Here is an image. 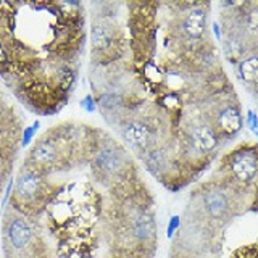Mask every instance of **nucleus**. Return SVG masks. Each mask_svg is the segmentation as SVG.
<instances>
[{
	"instance_id": "obj_1",
	"label": "nucleus",
	"mask_w": 258,
	"mask_h": 258,
	"mask_svg": "<svg viewBox=\"0 0 258 258\" xmlns=\"http://www.w3.org/2000/svg\"><path fill=\"white\" fill-rule=\"evenodd\" d=\"M45 194L44 173L32 166H24L16 177L15 197L12 199V204H15V207H29L32 204H37Z\"/></svg>"
},
{
	"instance_id": "obj_2",
	"label": "nucleus",
	"mask_w": 258,
	"mask_h": 258,
	"mask_svg": "<svg viewBox=\"0 0 258 258\" xmlns=\"http://www.w3.org/2000/svg\"><path fill=\"white\" fill-rule=\"evenodd\" d=\"M228 165L239 182H252L258 174V153L253 147H240L229 153Z\"/></svg>"
},
{
	"instance_id": "obj_3",
	"label": "nucleus",
	"mask_w": 258,
	"mask_h": 258,
	"mask_svg": "<svg viewBox=\"0 0 258 258\" xmlns=\"http://www.w3.org/2000/svg\"><path fill=\"white\" fill-rule=\"evenodd\" d=\"M5 234L8 239V245L12 248L26 250L32 245V239H34V229H32L31 223L23 216H13L10 221L7 223Z\"/></svg>"
},
{
	"instance_id": "obj_4",
	"label": "nucleus",
	"mask_w": 258,
	"mask_h": 258,
	"mask_svg": "<svg viewBox=\"0 0 258 258\" xmlns=\"http://www.w3.org/2000/svg\"><path fill=\"white\" fill-rule=\"evenodd\" d=\"M29 166L39 169V171L45 173L47 168H52L56 160L60 158V152L56 147V142L52 139H42L36 142V145L32 147L29 153Z\"/></svg>"
},
{
	"instance_id": "obj_5",
	"label": "nucleus",
	"mask_w": 258,
	"mask_h": 258,
	"mask_svg": "<svg viewBox=\"0 0 258 258\" xmlns=\"http://www.w3.org/2000/svg\"><path fill=\"white\" fill-rule=\"evenodd\" d=\"M123 152L113 144H105L95 153V166L105 176H115L123 168Z\"/></svg>"
},
{
	"instance_id": "obj_6",
	"label": "nucleus",
	"mask_w": 258,
	"mask_h": 258,
	"mask_svg": "<svg viewBox=\"0 0 258 258\" xmlns=\"http://www.w3.org/2000/svg\"><path fill=\"white\" fill-rule=\"evenodd\" d=\"M190 144L196 150L202 153H208L218 145V136L212 126L197 124L190 131Z\"/></svg>"
},
{
	"instance_id": "obj_7",
	"label": "nucleus",
	"mask_w": 258,
	"mask_h": 258,
	"mask_svg": "<svg viewBox=\"0 0 258 258\" xmlns=\"http://www.w3.org/2000/svg\"><path fill=\"white\" fill-rule=\"evenodd\" d=\"M131 234L136 240L139 242H152L157 237V224L153 220V215L149 212H144L141 215L134 216L131 223Z\"/></svg>"
},
{
	"instance_id": "obj_8",
	"label": "nucleus",
	"mask_w": 258,
	"mask_h": 258,
	"mask_svg": "<svg viewBox=\"0 0 258 258\" xmlns=\"http://www.w3.org/2000/svg\"><path fill=\"white\" fill-rule=\"evenodd\" d=\"M123 139L129 145H133V147L145 149L152 139V127L142 123V121H133V123L124 126Z\"/></svg>"
},
{
	"instance_id": "obj_9",
	"label": "nucleus",
	"mask_w": 258,
	"mask_h": 258,
	"mask_svg": "<svg viewBox=\"0 0 258 258\" xmlns=\"http://www.w3.org/2000/svg\"><path fill=\"white\" fill-rule=\"evenodd\" d=\"M204 207L210 218L221 220L229 210V200L224 192L218 189H210L204 194Z\"/></svg>"
},
{
	"instance_id": "obj_10",
	"label": "nucleus",
	"mask_w": 258,
	"mask_h": 258,
	"mask_svg": "<svg viewBox=\"0 0 258 258\" xmlns=\"http://www.w3.org/2000/svg\"><path fill=\"white\" fill-rule=\"evenodd\" d=\"M216 124H218L220 131L224 136L232 137V136H236L240 131L242 124H244V123H242L240 111L236 107H231V105H228V107L221 108L220 113H218Z\"/></svg>"
},
{
	"instance_id": "obj_11",
	"label": "nucleus",
	"mask_w": 258,
	"mask_h": 258,
	"mask_svg": "<svg viewBox=\"0 0 258 258\" xmlns=\"http://www.w3.org/2000/svg\"><path fill=\"white\" fill-rule=\"evenodd\" d=\"M115 44L113 29L108 23H95L91 28V45L95 53H107Z\"/></svg>"
},
{
	"instance_id": "obj_12",
	"label": "nucleus",
	"mask_w": 258,
	"mask_h": 258,
	"mask_svg": "<svg viewBox=\"0 0 258 258\" xmlns=\"http://www.w3.org/2000/svg\"><path fill=\"white\" fill-rule=\"evenodd\" d=\"M205 24H207V12L202 7L194 8L189 12L182 21V32L187 39L197 40L204 36L205 32Z\"/></svg>"
},
{
	"instance_id": "obj_13",
	"label": "nucleus",
	"mask_w": 258,
	"mask_h": 258,
	"mask_svg": "<svg viewBox=\"0 0 258 258\" xmlns=\"http://www.w3.org/2000/svg\"><path fill=\"white\" fill-rule=\"evenodd\" d=\"M240 76L245 83L258 84V56H248L240 63Z\"/></svg>"
},
{
	"instance_id": "obj_14",
	"label": "nucleus",
	"mask_w": 258,
	"mask_h": 258,
	"mask_svg": "<svg viewBox=\"0 0 258 258\" xmlns=\"http://www.w3.org/2000/svg\"><path fill=\"white\" fill-rule=\"evenodd\" d=\"M39 127H40V121L39 119H36L31 126H26V129L23 131V139H21V145H23V147H28V145L32 142L36 133L39 131Z\"/></svg>"
},
{
	"instance_id": "obj_15",
	"label": "nucleus",
	"mask_w": 258,
	"mask_h": 258,
	"mask_svg": "<svg viewBox=\"0 0 258 258\" xmlns=\"http://www.w3.org/2000/svg\"><path fill=\"white\" fill-rule=\"evenodd\" d=\"M245 123L248 126V129L252 131L255 136H258V115L253 110H247V118H245Z\"/></svg>"
},
{
	"instance_id": "obj_16",
	"label": "nucleus",
	"mask_w": 258,
	"mask_h": 258,
	"mask_svg": "<svg viewBox=\"0 0 258 258\" xmlns=\"http://www.w3.org/2000/svg\"><path fill=\"white\" fill-rule=\"evenodd\" d=\"M79 105H81V108H83L84 111H87V113H94L97 110V102H95V99L91 94H87L84 99L79 102Z\"/></svg>"
},
{
	"instance_id": "obj_17",
	"label": "nucleus",
	"mask_w": 258,
	"mask_h": 258,
	"mask_svg": "<svg viewBox=\"0 0 258 258\" xmlns=\"http://www.w3.org/2000/svg\"><path fill=\"white\" fill-rule=\"evenodd\" d=\"M181 226V216L179 215H173L171 220L168 223V229H166V236L168 239H171L174 236V232L177 231V228Z\"/></svg>"
},
{
	"instance_id": "obj_18",
	"label": "nucleus",
	"mask_w": 258,
	"mask_h": 258,
	"mask_svg": "<svg viewBox=\"0 0 258 258\" xmlns=\"http://www.w3.org/2000/svg\"><path fill=\"white\" fill-rule=\"evenodd\" d=\"M12 189H13V179L8 182V185H7V189H5V194H4V200H2V208L7 205V202H8V199H10V194H12Z\"/></svg>"
},
{
	"instance_id": "obj_19",
	"label": "nucleus",
	"mask_w": 258,
	"mask_h": 258,
	"mask_svg": "<svg viewBox=\"0 0 258 258\" xmlns=\"http://www.w3.org/2000/svg\"><path fill=\"white\" fill-rule=\"evenodd\" d=\"M213 32H215L216 39H221V29H220V24L218 23H213Z\"/></svg>"
},
{
	"instance_id": "obj_20",
	"label": "nucleus",
	"mask_w": 258,
	"mask_h": 258,
	"mask_svg": "<svg viewBox=\"0 0 258 258\" xmlns=\"http://www.w3.org/2000/svg\"><path fill=\"white\" fill-rule=\"evenodd\" d=\"M127 258H142V256H127Z\"/></svg>"
}]
</instances>
